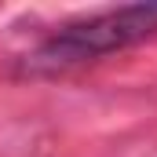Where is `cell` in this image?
Here are the masks:
<instances>
[{"label":"cell","mask_w":157,"mask_h":157,"mask_svg":"<svg viewBox=\"0 0 157 157\" xmlns=\"http://www.w3.org/2000/svg\"><path fill=\"white\" fill-rule=\"evenodd\" d=\"M154 33H157V0L106 7V11H95L88 18L66 22L62 29L44 37L22 59V70L40 73V77L66 73V70H77L84 62H99L113 51H124V48L154 37Z\"/></svg>","instance_id":"obj_1"}]
</instances>
